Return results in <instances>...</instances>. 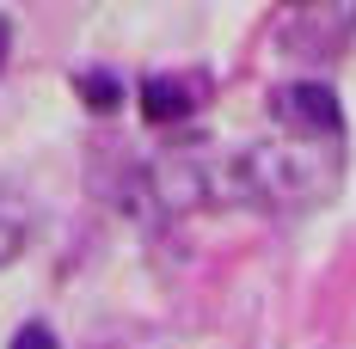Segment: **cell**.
<instances>
[{"instance_id": "obj_1", "label": "cell", "mask_w": 356, "mask_h": 349, "mask_svg": "<svg viewBox=\"0 0 356 349\" xmlns=\"http://www.w3.org/2000/svg\"><path fill=\"white\" fill-rule=\"evenodd\" d=\"M332 190H338V147H320V141L246 147L227 166H215V203H246L270 214L314 209Z\"/></svg>"}, {"instance_id": "obj_2", "label": "cell", "mask_w": 356, "mask_h": 349, "mask_svg": "<svg viewBox=\"0 0 356 349\" xmlns=\"http://www.w3.org/2000/svg\"><path fill=\"white\" fill-rule=\"evenodd\" d=\"M270 117L283 123L289 135L301 141H338V129H344V117H338V99H332V86H320V80H289V86H277L270 92Z\"/></svg>"}, {"instance_id": "obj_8", "label": "cell", "mask_w": 356, "mask_h": 349, "mask_svg": "<svg viewBox=\"0 0 356 349\" xmlns=\"http://www.w3.org/2000/svg\"><path fill=\"white\" fill-rule=\"evenodd\" d=\"M6 43H13V25L0 19V62H6Z\"/></svg>"}, {"instance_id": "obj_7", "label": "cell", "mask_w": 356, "mask_h": 349, "mask_svg": "<svg viewBox=\"0 0 356 349\" xmlns=\"http://www.w3.org/2000/svg\"><path fill=\"white\" fill-rule=\"evenodd\" d=\"M13 349H56V331H49V325H19Z\"/></svg>"}, {"instance_id": "obj_5", "label": "cell", "mask_w": 356, "mask_h": 349, "mask_svg": "<svg viewBox=\"0 0 356 349\" xmlns=\"http://www.w3.org/2000/svg\"><path fill=\"white\" fill-rule=\"evenodd\" d=\"M74 86L86 92V105H92V110H117V105H123V86H117L111 74H99V68H92V74H80Z\"/></svg>"}, {"instance_id": "obj_6", "label": "cell", "mask_w": 356, "mask_h": 349, "mask_svg": "<svg viewBox=\"0 0 356 349\" xmlns=\"http://www.w3.org/2000/svg\"><path fill=\"white\" fill-rule=\"evenodd\" d=\"M19 251H25V227H19V221H0V270H6Z\"/></svg>"}, {"instance_id": "obj_4", "label": "cell", "mask_w": 356, "mask_h": 349, "mask_svg": "<svg viewBox=\"0 0 356 349\" xmlns=\"http://www.w3.org/2000/svg\"><path fill=\"white\" fill-rule=\"evenodd\" d=\"M191 92H197V80H172V74H147V80H142V117H147V123H178L184 110L197 105Z\"/></svg>"}, {"instance_id": "obj_3", "label": "cell", "mask_w": 356, "mask_h": 349, "mask_svg": "<svg viewBox=\"0 0 356 349\" xmlns=\"http://www.w3.org/2000/svg\"><path fill=\"white\" fill-rule=\"evenodd\" d=\"M350 31H356L350 6H332V12H295L289 31H283V49H289V56H332Z\"/></svg>"}]
</instances>
